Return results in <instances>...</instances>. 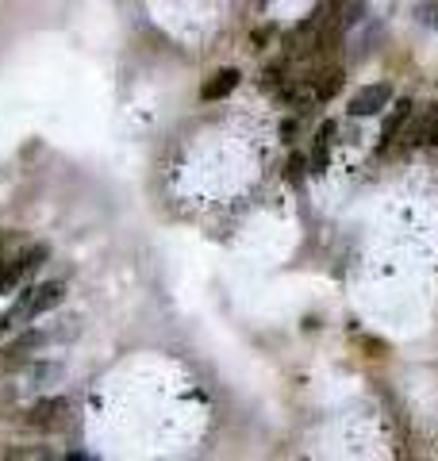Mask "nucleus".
<instances>
[{"instance_id":"1","label":"nucleus","mask_w":438,"mask_h":461,"mask_svg":"<svg viewBox=\"0 0 438 461\" xmlns=\"http://www.w3.org/2000/svg\"><path fill=\"white\" fill-rule=\"evenodd\" d=\"M62 300H66V285H62V281H47V285L23 288L16 304H12L8 312H0V339H4L8 330H16L23 320H39L42 312L58 308Z\"/></svg>"},{"instance_id":"2","label":"nucleus","mask_w":438,"mask_h":461,"mask_svg":"<svg viewBox=\"0 0 438 461\" xmlns=\"http://www.w3.org/2000/svg\"><path fill=\"white\" fill-rule=\"evenodd\" d=\"M392 81H373V85H362V89L350 96L346 104V115L350 120H365V115H380L389 104H392Z\"/></svg>"},{"instance_id":"3","label":"nucleus","mask_w":438,"mask_h":461,"mask_svg":"<svg viewBox=\"0 0 438 461\" xmlns=\"http://www.w3.org/2000/svg\"><path fill=\"white\" fill-rule=\"evenodd\" d=\"M42 258H47V247H23L20 254H4L0 258V293L16 288L27 273H31Z\"/></svg>"},{"instance_id":"4","label":"nucleus","mask_w":438,"mask_h":461,"mask_svg":"<svg viewBox=\"0 0 438 461\" xmlns=\"http://www.w3.org/2000/svg\"><path fill=\"white\" fill-rule=\"evenodd\" d=\"M69 420V400L66 396H47V400H39L31 411L23 415V423L31 427V430H42V435H50V430H62Z\"/></svg>"},{"instance_id":"5","label":"nucleus","mask_w":438,"mask_h":461,"mask_svg":"<svg viewBox=\"0 0 438 461\" xmlns=\"http://www.w3.org/2000/svg\"><path fill=\"white\" fill-rule=\"evenodd\" d=\"M39 346H42V335H39V330H23L20 339H12L8 346H0V377L16 373V369L27 362V354L39 350Z\"/></svg>"},{"instance_id":"6","label":"nucleus","mask_w":438,"mask_h":461,"mask_svg":"<svg viewBox=\"0 0 438 461\" xmlns=\"http://www.w3.org/2000/svg\"><path fill=\"white\" fill-rule=\"evenodd\" d=\"M412 115H416V100L412 96H392L389 115H385V123H380V139H385V142H380V154H389V142L404 131Z\"/></svg>"},{"instance_id":"7","label":"nucleus","mask_w":438,"mask_h":461,"mask_svg":"<svg viewBox=\"0 0 438 461\" xmlns=\"http://www.w3.org/2000/svg\"><path fill=\"white\" fill-rule=\"evenodd\" d=\"M316 85V96H319V104H327V100H335L338 93L346 89V69L338 66V62H323L316 69V77H308Z\"/></svg>"},{"instance_id":"8","label":"nucleus","mask_w":438,"mask_h":461,"mask_svg":"<svg viewBox=\"0 0 438 461\" xmlns=\"http://www.w3.org/2000/svg\"><path fill=\"white\" fill-rule=\"evenodd\" d=\"M335 135H338V123H335V120H323L319 131H316V142H312V154H308V162H312V173H323V169L331 166Z\"/></svg>"},{"instance_id":"9","label":"nucleus","mask_w":438,"mask_h":461,"mask_svg":"<svg viewBox=\"0 0 438 461\" xmlns=\"http://www.w3.org/2000/svg\"><path fill=\"white\" fill-rule=\"evenodd\" d=\"M238 81H243V74H238L235 66H223V69H216V74L201 85V96L204 100H223V96H231L238 89Z\"/></svg>"},{"instance_id":"10","label":"nucleus","mask_w":438,"mask_h":461,"mask_svg":"<svg viewBox=\"0 0 438 461\" xmlns=\"http://www.w3.org/2000/svg\"><path fill=\"white\" fill-rule=\"evenodd\" d=\"M350 339H354V346H358V350H362L365 357H377V362H380V357H389V354H392V346H389L385 339H380V335H370V330H354Z\"/></svg>"},{"instance_id":"11","label":"nucleus","mask_w":438,"mask_h":461,"mask_svg":"<svg viewBox=\"0 0 438 461\" xmlns=\"http://www.w3.org/2000/svg\"><path fill=\"white\" fill-rule=\"evenodd\" d=\"M370 16V0H346V8H343V27L346 32H354V27Z\"/></svg>"},{"instance_id":"12","label":"nucleus","mask_w":438,"mask_h":461,"mask_svg":"<svg viewBox=\"0 0 438 461\" xmlns=\"http://www.w3.org/2000/svg\"><path fill=\"white\" fill-rule=\"evenodd\" d=\"M285 81H289V77H285V62H273V66L262 69V89H265V93H277Z\"/></svg>"},{"instance_id":"13","label":"nucleus","mask_w":438,"mask_h":461,"mask_svg":"<svg viewBox=\"0 0 438 461\" xmlns=\"http://www.w3.org/2000/svg\"><path fill=\"white\" fill-rule=\"evenodd\" d=\"M308 173H312V162H308V154H292V158H289V166H285V177H289L292 185H300Z\"/></svg>"},{"instance_id":"14","label":"nucleus","mask_w":438,"mask_h":461,"mask_svg":"<svg viewBox=\"0 0 438 461\" xmlns=\"http://www.w3.org/2000/svg\"><path fill=\"white\" fill-rule=\"evenodd\" d=\"M273 39H277V23H262V27H254V32H250V47L254 50H265Z\"/></svg>"},{"instance_id":"15","label":"nucleus","mask_w":438,"mask_h":461,"mask_svg":"<svg viewBox=\"0 0 438 461\" xmlns=\"http://www.w3.org/2000/svg\"><path fill=\"white\" fill-rule=\"evenodd\" d=\"M296 135H300V115H285V120H281V142H296Z\"/></svg>"},{"instance_id":"16","label":"nucleus","mask_w":438,"mask_h":461,"mask_svg":"<svg viewBox=\"0 0 438 461\" xmlns=\"http://www.w3.org/2000/svg\"><path fill=\"white\" fill-rule=\"evenodd\" d=\"M47 377H58V366H31L27 369V381H47Z\"/></svg>"},{"instance_id":"17","label":"nucleus","mask_w":438,"mask_h":461,"mask_svg":"<svg viewBox=\"0 0 438 461\" xmlns=\"http://www.w3.org/2000/svg\"><path fill=\"white\" fill-rule=\"evenodd\" d=\"M419 20L427 27H438V0H434V5H419Z\"/></svg>"},{"instance_id":"18","label":"nucleus","mask_w":438,"mask_h":461,"mask_svg":"<svg viewBox=\"0 0 438 461\" xmlns=\"http://www.w3.org/2000/svg\"><path fill=\"white\" fill-rule=\"evenodd\" d=\"M343 8H346V0H327V5H323V16H338V20H343Z\"/></svg>"},{"instance_id":"19","label":"nucleus","mask_w":438,"mask_h":461,"mask_svg":"<svg viewBox=\"0 0 438 461\" xmlns=\"http://www.w3.org/2000/svg\"><path fill=\"white\" fill-rule=\"evenodd\" d=\"M12 403H16V396H12V393H0V411H8Z\"/></svg>"},{"instance_id":"20","label":"nucleus","mask_w":438,"mask_h":461,"mask_svg":"<svg viewBox=\"0 0 438 461\" xmlns=\"http://www.w3.org/2000/svg\"><path fill=\"white\" fill-rule=\"evenodd\" d=\"M431 147H438V115H434V123H431V135H427Z\"/></svg>"}]
</instances>
